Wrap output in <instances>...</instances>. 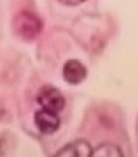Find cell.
Here are the masks:
<instances>
[{
  "label": "cell",
  "mask_w": 138,
  "mask_h": 157,
  "mask_svg": "<svg viewBox=\"0 0 138 157\" xmlns=\"http://www.w3.org/2000/svg\"><path fill=\"white\" fill-rule=\"evenodd\" d=\"M13 28L19 37H22L24 40L31 41L35 40L43 31V22L35 13L22 10L15 16Z\"/></svg>",
  "instance_id": "obj_1"
},
{
  "label": "cell",
  "mask_w": 138,
  "mask_h": 157,
  "mask_svg": "<svg viewBox=\"0 0 138 157\" xmlns=\"http://www.w3.org/2000/svg\"><path fill=\"white\" fill-rule=\"evenodd\" d=\"M37 103L40 104L41 109L50 110V112H55V113H60L65 109V97L63 94L55 87H43L38 94H37Z\"/></svg>",
  "instance_id": "obj_2"
},
{
  "label": "cell",
  "mask_w": 138,
  "mask_h": 157,
  "mask_svg": "<svg viewBox=\"0 0 138 157\" xmlns=\"http://www.w3.org/2000/svg\"><path fill=\"white\" fill-rule=\"evenodd\" d=\"M34 122L37 129L44 135H52L60 126V119H59V113L50 112V110L41 109L35 112L34 115Z\"/></svg>",
  "instance_id": "obj_3"
},
{
  "label": "cell",
  "mask_w": 138,
  "mask_h": 157,
  "mask_svg": "<svg viewBox=\"0 0 138 157\" xmlns=\"http://www.w3.org/2000/svg\"><path fill=\"white\" fill-rule=\"evenodd\" d=\"M62 75L63 79L68 84L78 85L87 78V68L84 66L82 62L76 60V59H71L63 65Z\"/></svg>",
  "instance_id": "obj_4"
},
{
  "label": "cell",
  "mask_w": 138,
  "mask_h": 157,
  "mask_svg": "<svg viewBox=\"0 0 138 157\" xmlns=\"http://www.w3.org/2000/svg\"><path fill=\"white\" fill-rule=\"evenodd\" d=\"M91 145L87 140H75L74 143L68 144L65 148L59 150L56 156L65 157H88L91 156Z\"/></svg>",
  "instance_id": "obj_5"
},
{
  "label": "cell",
  "mask_w": 138,
  "mask_h": 157,
  "mask_svg": "<svg viewBox=\"0 0 138 157\" xmlns=\"http://www.w3.org/2000/svg\"><path fill=\"white\" fill-rule=\"evenodd\" d=\"M124 153L122 150L117 147L116 144H112V143H103L100 144L97 147L96 150L91 151V156H102V157H119L122 156Z\"/></svg>",
  "instance_id": "obj_6"
},
{
  "label": "cell",
  "mask_w": 138,
  "mask_h": 157,
  "mask_svg": "<svg viewBox=\"0 0 138 157\" xmlns=\"http://www.w3.org/2000/svg\"><path fill=\"white\" fill-rule=\"evenodd\" d=\"M62 5L65 6H78V5H81L84 2H87V0H59Z\"/></svg>",
  "instance_id": "obj_7"
}]
</instances>
